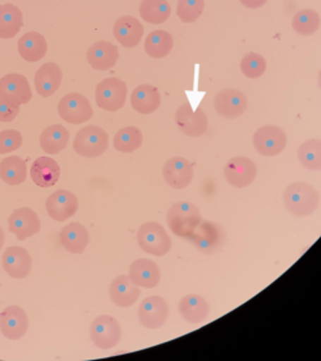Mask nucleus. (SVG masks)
Segmentation results:
<instances>
[{
	"mask_svg": "<svg viewBox=\"0 0 321 361\" xmlns=\"http://www.w3.org/2000/svg\"><path fill=\"white\" fill-rule=\"evenodd\" d=\"M282 198L289 212L298 217H306L314 214L320 203L319 191L305 182H295L289 185L284 191Z\"/></svg>",
	"mask_w": 321,
	"mask_h": 361,
	"instance_id": "f257e3e1",
	"label": "nucleus"
},
{
	"mask_svg": "<svg viewBox=\"0 0 321 361\" xmlns=\"http://www.w3.org/2000/svg\"><path fill=\"white\" fill-rule=\"evenodd\" d=\"M166 220L169 230L176 236L186 237L198 228L202 220V216L195 203L181 201L169 207L166 214Z\"/></svg>",
	"mask_w": 321,
	"mask_h": 361,
	"instance_id": "f03ea898",
	"label": "nucleus"
},
{
	"mask_svg": "<svg viewBox=\"0 0 321 361\" xmlns=\"http://www.w3.org/2000/svg\"><path fill=\"white\" fill-rule=\"evenodd\" d=\"M137 241L145 252L158 257L169 254L172 247V240L164 226L152 221L140 227L137 232Z\"/></svg>",
	"mask_w": 321,
	"mask_h": 361,
	"instance_id": "7ed1b4c3",
	"label": "nucleus"
},
{
	"mask_svg": "<svg viewBox=\"0 0 321 361\" xmlns=\"http://www.w3.org/2000/svg\"><path fill=\"white\" fill-rule=\"evenodd\" d=\"M108 133L98 126H87L74 138L73 148L79 156L96 158L107 151Z\"/></svg>",
	"mask_w": 321,
	"mask_h": 361,
	"instance_id": "20e7f679",
	"label": "nucleus"
},
{
	"mask_svg": "<svg viewBox=\"0 0 321 361\" xmlns=\"http://www.w3.org/2000/svg\"><path fill=\"white\" fill-rule=\"evenodd\" d=\"M127 99V85L122 79L106 78L97 85V106L107 112H117Z\"/></svg>",
	"mask_w": 321,
	"mask_h": 361,
	"instance_id": "39448f33",
	"label": "nucleus"
},
{
	"mask_svg": "<svg viewBox=\"0 0 321 361\" xmlns=\"http://www.w3.org/2000/svg\"><path fill=\"white\" fill-rule=\"evenodd\" d=\"M90 338L98 349L109 350L119 344L122 338L119 322L109 315L96 317L90 325Z\"/></svg>",
	"mask_w": 321,
	"mask_h": 361,
	"instance_id": "423d86ee",
	"label": "nucleus"
},
{
	"mask_svg": "<svg viewBox=\"0 0 321 361\" xmlns=\"http://www.w3.org/2000/svg\"><path fill=\"white\" fill-rule=\"evenodd\" d=\"M253 142L260 154L266 157H274L285 149L288 145V137L280 127L267 124L260 127L259 130L255 132Z\"/></svg>",
	"mask_w": 321,
	"mask_h": 361,
	"instance_id": "0eeeda50",
	"label": "nucleus"
},
{
	"mask_svg": "<svg viewBox=\"0 0 321 361\" xmlns=\"http://www.w3.org/2000/svg\"><path fill=\"white\" fill-rule=\"evenodd\" d=\"M58 113L68 123L80 124L93 117V108L83 94L68 93L58 103Z\"/></svg>",
	"mask_w": 321,
	"mask_h": 361,
	"instance_id": "6e6552de",
	"label": "nucleus"
},
{
	"mask_svg": "<svg viewBox=\"0 0 321 361\" xmlns=\"http://www.w3.org/2000/svg\"><path fill=\"white\" fill-rule=\"evenodd\" d=\"M175 121L178 130L183 135L193 137V138L205 135L209 127V121L206 114L200 108L193 109L190 103L182 104L176 111Z\"/></svg>",
	"mask_w": 321,
	"mask_h": 361,
	"instance_id": "1a4fd4ad",
	"label": "nucleus"
},
{
	"mask_svg": "<svg viewBox=\"0 0 321 361\" xmlns=\"http://www.w3.org/2000/svg\"><path fill=\"white\" fill-rule=\"evenodd\" d=\"M137 315L143 326L156 330L164 326L169 319V304L161 296H150L142 301Z\"/></svg>",
	"mask_w": 321,
	"mask_h": 361,
	"instance_id": "9d476101",
	"label": "nucleus"
},
{
	"mask_svg": "<svg viewBox=\"0 0 321 361\" xmlns=\"http://www.w3.org/2000/svg\"><path fill=\"white\" fill-rule=\"evenodd\" d=\"M214 107L217 114L224 118H237L248 111V98L241 90H220L214 97Z\"/></svg>",
	"mask_w": 321,
	"mask_h": 361,
	"instance_id": "9b49d317",
	"label": "nucleus"
},
{
	"mask_svg": "<svg viewBox=\"0 0 321 361\" xmlns=\"http://www.w3.org/2000/svg\"><path fill=\"white\" fill-rule=\"evenodd\" d=\"M45 209L51 219L63 222L77 214L79 209L78 198L71 191L58 190L47 198Z\"/></svg>",
	"mask_w": 321,
	"mask_h": 361,
	"instance_id": "f8f14e48",
	"label": "nucleus"
},
{
	"mask_svg": "<svg viewBox=\"0 0 321 361\" xmlns=\"http://www.w3.org/2000/svg\"><path fill=\"white\" fill-rule=\"evenodd\" d=\"M258 176V167L250 158L234 157L225 166L226 180L236 188L250 186Z\"/></svg>",
	"mask_w": 321,
	"mask_h": 361,
	"instance_id": "ddd939ff",
	"label": "nucleus"
},
{
	"mask_svg": "<svg viewBox=\"0 0 321 361\" xmlns=\"http://www.w3.org/2000/svg\"><path fill=\"white\" fill-rule=\"evenodd\" d=\"M29 329V319L27 312L17 305L8 306L0 312V331L9 340L22 338Z\"/></svg>",
	"mask_w": 321,
	"mask_h": 361,
	"instance_id": "4468645a",
	"label": "nucleus"
},
{
	"mask_svg": "<svg viewBox=\"0 0 321 361\" xmlns=\"http://www.w3.org/2000/svg\"><path fill=\"white\" fill-rule=\"evenodd\" d=\"M32 90L28 79L23 74L9 73L0 79V97L18 106L28 104L32 99Z\"/></svg>",
	"mask_w": 321,
	"mask_h": 361,
	"instance_id": "2eb2a0df",
	"label": "nucleus"
},
{
	"mask_svg": "<svg viewBox=\"0 0 321 361\" xmlns=\"http://www.w3.org/2000/svg\"><path fill=\"white\" fill-rule=\"evenodd\" d=\"M164 178L169 187L183 190L191 185L195 176L191 162L183 157H172L164 166Z\"/></svg>",
	"mask_w": 321,
	"mask_h": 361,
	"instance_id": "dca6fc26",
	"label": "nucleus"
},
{
	"mask_svg": "<svg viewBox=\"0 0 321 361\" xmlns=\"http://www.w3.org/2000/svg\"><path fill=\"white\" fill-rule=\"evenodd\" d=\"M9 231L17 236L19 241L34 236L40 231V220L38 214L29 207L13 211L9 217Z\"/></svg>",
	"mask_w": 321,
	"mask_h": 361,
	"instance_id": "f3484780",
	"label": "nucleus"
},
{
	"mask_svg": "<svg viewBox=\"0 0 321 361\" xmlns=\"http://www.w3.org/2000/svg\"><path fill=\"white\" fill-rule=\"evenodd\" d=\"M3 269L13 279H25L32 271V257L25 248L11 246L3 254Z\"/></svg>",
	"mask_w": 321,
	"mask_h": 361,
	"instance_id": "a211bd4d",
	"label": "nucleus"
},
{
	"mask_svg": "<svg viewBox=\"0 0 321 361\" xmlns=\"http://www.w3.org/2000/svg\"><path fill=\"white\" fill-rule=\"evenodd\" d=\"M62 69L54 62H48L43 64L37 71L34 77L35 90L40 97L48 98L56 93L58 88L62 85Z\"/></svg>",
	"mask_w": 321,
	"mask_h": 361,
	"instance_id": "6ab92c4d",
	"label": "nucleus"
},
{
	"mask_svg": "<svg viewBox=\"0 0 321 361\" xmlns=\"http://www.w3.org/2000/svg\"><path fill=\"white\" fill-rule=\"evenodd\" d=\"M143 33L142 23L132 16L119 18L113 25V35L124 48H135L140 44Z\"/></svg>",
	"mask_w": 321,
	"mask_h": 361,
	"instance_id": "aec40b11",
	"label": "nucleus"
},
{
	"mask_svg": "<svg viewBox=\"0 0 321 361\" xmlns=\"http://www.w3.org/2000/svg\"><path fill=\"white\" fill-rule=\"evenodd\" d=\"M119 59V48L107 40L97 42L87 51V61L96 71H108L117 64Z\"/></svg>",
	"mask_w": 321,
	"mask_h": 361,
	"instance_id": "412c9836",
	"label": "nucleus"
},
{
	"mask_svg": "<svg viewBox=\"0 0 321 361\" xmlns=\"http://www.w3.org/2000/svg\"><path fill=\"white\" fill-rule=\"evenodd\" d=\"M131 281L140 288H153L161 281V271L151 259H135L130 266Z\"/></svg>",
	"mask_w": 321,
	"mask_h": 361,
	"instance_id": "4be33fe9",
	"label": "nucleus"
},
{
	"mask_svg": "<svg viewBox=\"0 0 321 361\" xmlns=\"http://www.w3.org/2000/svg\"><path fill=\"white\" fill-rule=\"evenodd\" d=\"M141 295L140 286L131 281L128 275H121L113 280L109 286V296L113 304L119 307H130L135 305Z\"/></svg>",
	"mask_w": 321,
	"mask_h": 361,
	"instance_id": "5701e85b",
	"label": "nucleus"
},
{
	"mask_svg": "<svg viewBox=\"0 0 321 361\" xmlns=\"http://www.w3.org/2000/svg\"><path fill=\"white\" fill-rule=\"evenodd\" d=\"M30 177L37 186L42 188L54 186L61 177V167L51 157H40L34 161Z\"/></svg>",
	"mask_w": 321,
	"mask_h": 361,
	"instance_id": "b1692460",
	"label": "nucleus"
},
{
	"mask_svg": "<svg viewBox=\"0 0 321 361\" xmlns=\"http://www.w3.org/2000/svg\"><path fill=\"white\" fill-rule=\"evenodd\" d=\"M59 238L63 247L69 254L73 255L83 254L90 243V233L85 226L80 225L79 222H71L69 225L63 227Z\"/></svg>",
	"mask_w": 321,
	"mask_h": 361,
	"instance_id": "393cba45",
	"label": "nucleus"
},
{
	"mask_svg": "<svg viewBox=\"0 0 321 361\" xmlns=\"http://www.w3.org/2000/svg\"><path fill=\"white\" fill-rule=\"evenodd\" d=\"M178 310L185 322L190 324H201L209 316L210 304L202 296L196 293H190L185 298H182Z\"/></svg>",
	"mask_w": 321,
	"mask_h": 361,
	"instance_id": "a878e982",
	"label": "nucleus"
},
{
	"mask_svg": "<svg viewBox=\"0 0 321 361\" xmlns=\"http://www.w3.org/2000/svg\"><path fill=\"white\" fill-rule=\"evenodd\" d=\"M131 104L135 112L151 114L161 106V94L155 85H138L131 96Z\"/></svg>",
	"mask_w": 321,
	"mask_h": 361,
	"instance_id": "bb28decb",
	"label": "nucleus"
},
{
	"mask_svg": "<svg viewBox=\"0 0 321 361\" xmlns=\"http://www.w3.org/2000/svg\"><path fill=\"white\" fill-rule=\"evenodd\" d=\"M48 51V43L38 32H28L18 42V51L24 61L35 63L43 59Z\"/></svg>",
	"mask_w": 321,
	"mask_h": 361,
	"instance_id": "cd10ccee",
	"label": "nucleus"
},
{
	"mask_svg": "<svg viewBox=\"0 0 321 361\" xmlns=\"http://www.w3.org/2000/svg\"><path fill=\"white\" fill-rule=\"evenodd\" d=\"M23 27V13L11 3L0 6V38L11 39Z\"/></svg>",
	"mask_w": 321,
	"mask_h": 361,
	"instance_id": "c85d7f7f",
	"label": "nucleus"
},
{
	"mask_svg": "<svg viewBox=\"0 0 321 361\" xmlns=\"http://www.w3.org/2000/svg\"><path fill=\"white\" fill-rule=\"evenodd\" d=\"M69 141V132L61 124H53L47 127L40 137L42 149L48 154H58L67 147Z\"/></svg>",
	"mask_w": 321,
	"mask_h": 361,
	"instance_id": "c756f323",
	"label": "nucleus"
},
{
	"mask_svg": "<svg viewBox=\"0 0 321 361\" xmlns=\"http://www.w3.org/2000/svg\"><path fill=\"white\" fill-rule=\"evenodd\" d=\"M27 162L18 156L6 157L0 162V178L9 186L22 185L27 178Z\"/></svg>",
	"mask_w": 321,
	"mask_h": 361,
	"instance_id": "7c9ffc66",
	"label": "nucleus"
},
{
	"mask_svg": "<svg viewBox=\"0 0 321 361\" xmlns=\"http://www.w3.org/2000/svg\"><path fill=\"white\" fill-rule=\"evenodd\" d=\"M174 49V37L166 30H155L147 35L145 51L153 59H162Z\"/></svg>",
	"mask_w": 321,
	"mask_h": 361,
	"instance_id": "2f4dec72",
	"label": "nucleus"
},
{
	"mask_svg": "<svg viewBox=\"0 0 321 361\" xmlns=\"http://www.w3.org/2000/svg\"><path fill=\"white\" fill-rule=\"evenodd\" d=\"M171 6L167 0H142L140 14L145 22L162 24L171 17Z\"/></svg>",
	"mask_w": 321,
	"mask_h": 361,
	"instance_id": "473e14b6",
	"label": "nucleus"
},
{
	"mask_svg": "<svg viewBox=\"0 0 321 361\" xmlns=\"http://www.w3.org/2000/svg\"><path fill=\"white\" fill-rule=\"evenodd\" d=\"M142 143L143 135L141 130L133 126L119 130L113 140V146L121 153L135 152L142 146Z\"/></svg>",
	"mask_w": 321,
	"mask_h": 361,
	"instance_id": "72a5a7b5",
	"label": "nucleus"
},
{
	"mask_svg": "<svg viewBox=\"0 0 321 361\" xmlns=\"http://www.w3.org/2000/svg\"><path fill=\"white\" fill-rule=\"evenodd\" d=\"M321 25V18L313 9H303L298 11L293 18V29L296 34L309 37L315 34Z\"/></svg>",
	"mask_w": 321,
	"mask_h": 361,
	"instance_id": "f704fd0d",
	"label": "nucleus"
},
{
	"mask_svg": "<svg viewBox=\"0 0 321 361\" xmlns=\"http://www.w3.org/2000/svg\"><path fill=\"white\" fill-rule=\"evenodd\" d=\"M300 164L309 171H321V141L309 140L305 141L298 149Z\"/></svg>",
	"mask_w": 321,
	"mask_h": 361,
	"instance_id": "c9c22d12",
	"label": "nucleus"
},
{
	"mask_svg": "<svg viewBox=\"0 0 321 361\" xmlns=\"http://www.w3.org/2000/svg\"><path fill=\"white\" fill-rule=\"evenodd\" d=\"M240 68L246 78L258 79L265 73L267 63L264 56L251 51L243 56Z\"/></svg>",
	"mask_w": 321,
	"mask_h": 361,
	"instance_id": "e433bc0d",
	"label": "nucleus"
},
{
	"mask_svg": "<svg viewBox=\"0 0 321 361\" xmlns=\"http://www.w3.org/2000/svg\"><path fill=\"white\" fill-rule=\"evenodd\" d=\"M205 9V0H178L177 16L181 22L191 24L201 17Z\"/></svg>",
	"mask_w": 321,
	"mask_h": 361,
	"instance_id": "4c0bfd02",
	"label": "nucleus"
},
{
	"mask_svg": "<svg viewBox=\"0 0 321 361\" xmlns=\"http://www.w3.org/2000/svg\"><path fill=\"white\" fill-rule=\"evenodd\" d=\"M23 143V135L17 130H6L0 132V154L17 151Z\"/></svg>",
	"mask_w": 321,
	"mask_h": 361,
	"instance_id": "58836bf2",
	"label": "nucleus"
},
{
	"mask_svg": "<svg viewBox=\"0 0 321 361\" xmlns=\"http://www.w3.org/2000/svg\"><path fill=\"white\" fill-rule=\"evenodd\" d=\"M19 107L20 106L0 97V122L14 121L19 113Z\"/></svg>",
	"mask_w": 321,
	"mask_h": 361,
	"instance_id": "ea45409f",
	"label": "nucleus"
},
{
	"mask_svg": "<svg viewBox=\"0 0 321 361\" xmlns=\"http://www.w3.org/2000/svg\"><path fill=\"white\" fill-rule=\"evenodd\" d=\"M240 3L248 9H259L261 6H265L267 0H240Z\"/></svg>",
	"mask_w": 321,
	"mask_h": 361,
	"instance_id": "a19ab883",
	"label": "nucleus"
},
{
	"mask_svg": "<svg viewBox=\"0 0 321 361\" xmlns=\"http://www.w3.org/2000/svg\"><path fill=\"white\" fill-rule=\"evenodd\" d=\"M4 243H6V235H4L3 228L0 227V250L3 248V246H4Z\"/></svg>",
	"mask_w": 321,
	"mask_h": 361,
	"instance_id": "79ce46f5",
	"label": "nucleus"
},
{
	"mask_svg": "<svg viewBox=\"0 0 321 361\" xmlns=\"http://www.w3.org/2000/svg\"><path fill=\"white\" fill-rule=\"evenodd\" d=\"M319 88L321 90V71L319 72Z\"/></svg>",
	"mask_w": 321,
	"mask_h": 361,
	"instance_id": "37998d69",
	"label": "nucleus"
}]
</instances>
